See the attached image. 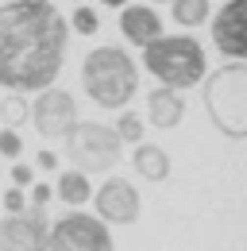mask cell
<instances>
[{
	"label": "cell",
	"instance_id": "cell-1",
	"mask_svg": "<svg viewBox=\"0 0 247 251\" xmlns=\"http://www.w3.org/2000/svg\"><path fill=\"white\" fill-rule=\"evenodd\" d=\"M70 47V24L50 0L0 4V85L39 93L54 85Z\"/></svg>",
	"mask_w": 247,
	"mask_h": 251
},
{
	"label": "cell",
	"instance_id": "cell-2",
	"mask_svg": "<svg viewBox=\"0 0 247 251\" xmlns=\"http://www.w3.org/2000/svg\"><path fill=\"white\" fill-rule=\"evenodd\" d=\"M81 89L100 108H124L139 93V66L124 47H97L81 58Z\"/></svg>",
	"mask_w": 247,
	"mask_h": 251
},
{
	"label": "cell",
	"instance_id": "cell-3",
	"mask_svg": "<svg viewBox=\"0 0 247 251\" xmlns=\"http://www.w3.org/2000/svg\"><path fill=\"white\" fill-rule=\"evenodd\" d=\"M143 66L166 89H189L205 77V50L193 35H158L143 47Z\"/></svg>",
	"mask_w": 247,
	"mask_h": 251
},
{
	"label": "cell",
	"instance_id": "cell-4",
	"mask_svg": "<svg viewBox=\"0 0 247 251\" xmlns=\"http://www.w3.org/2000/svg\"><path fill=\"white\" fill-rule=\"evenodd\" d=\"M205 108L213 116L216 131H224L228 139L247 135V66L244 62L220 66L205 81Z\"/></svg>",
	"mask_w": 247,
	"mask_h": 251
},
{
	"label": "cell",
	"instance_id": "cell-5",
	"mask_svg": "<svg viewBox=\"0 0 247 251\" xmlns=\"http://www.w3.org/2000/svg\"><path fill=\"white\" fill-rule=\"evenodd\" d=\"M62 139H66V158H70L74 170H81V174L112 170L124 155L120 135L108 124H97V120H77Z\"/></svg>",
	"mask_w": 247,
	"mask_h": 251
},
{
	"label": "cell",
	"instance_id": "cell-6",
	"mask_svg": "<svg viewBox=\"0 0 247 251\" xmlns=\"http://www.w3.org/2000/svg\"><path fill=\"white\" fill-rule=\"evenodd\" d=\"M47 251H116V244H112V232L104 220L74 209L50 224Z\"/></svg>",
	"mask_w": 247,
	"mask_h": 251
},
{
	"label": "cell",
	"instance_id": "cell-7",
	"mask_svg": "<svg viewBox=\"0 0 247 251\" xmlns=\"http://www.w3.org/2000/svg\"><path fill=\"white\" fill-rule=\"evenodd\" d=\"M27 116L35 120V131L43 139H62L70 127L77 124V100L66 93V89L47 85V89H39L35 104L27 108Z\"/></svg>",
	"mask_w": 247,
	"mask_h": 251
},
{
	"label": "cell",
	"instance_id": "cell-8",
	"mask_svg": "<svg viewBox=\"0 0 247 251\" xmlns=\"http://www.w3.org/2000/svg\"><path fill=\"white\" fill-rule=\"evenodd\" d=\"M47 213L24 205L20 213L0 217V251H47Z\"/></svg>",
	"mask_w": 247,
	"mask_h": 251
},
{
	"label": "cell",
	"instance_id": "cell-9",
	"mask_svg": "<svg viewBox=\"0 0 247 251\" xmlns=\"http://www.w3.org/2000/svg\"><path fill=\"white\" fill-rule=\"evenodd\" d=\"M97 205V220L104 224H135L139 220V193L127 178H108L93 197Z\"/></svg>",
	"mask_w": 247,
	"mask_h": 251
},
{
	"label": "cell",
	"instance_id": "cell-10",
	"mask_svg": "<svg viewBox=\"0 0 247 251\" xmlns=\"http://www.w3.org/2000/svg\"><path fill=\"white\" fill-rule=\"evenodd\" d=\"M244 4L247 0H228L213 20V43L232 58L240 62L247 54V24H244Z\"/></svg>",
	"mask_w": 247,
	"mask_h": 251
},
{
	"label": "cell",
	"instance_id": "cell-11",
	"mask_svg": "<svg viewBox=\"0 0 247 251\" xmlns=\"http://www.w3.org/2000/svg\"><path fill=\"white\" fill-rule=\"evenodd\" d=\"M120 31L131 47H147L151 39L162 35V20L154 8H143V4H124L120 8Z\"/></svg>",
	"mask_w": 247,
	"mask_h": 251
},
{
	"label": "cell",
	"instance_id": "cell-12",
	"mask_svg": "<svg viewBox=\"0 0 247 251\" xmlns=\"http://www.w3.org/2000/svg\"><path fill=\"white\" fill-rule=\"evenodd\" d=\"M147 116H151L154 127H162V131H170V127L182 124L185 116V97L178 89H166V85H158L147 93Z\"/></svg>",
	"mask_w": 247,
	"mask_h": 251
},
{
	"label": "cell",
	"instance_id": "cell-13",
	"mask_svg": "<svg viewBox=\"0 0 247 251\" xmlns=\"http://www.w3.org/2000/svg\"><path fill=\"white\" fill-rule=\"evenodd\" d=\"M135 170H139V178H147V182H166L170 178V155L162 151V147H154V143H135Z\"/></svg>",
	"mask_w": 247,
	"mask_h": 251
},
{
	"label": "cell",
	"instance_id": "cell-14",
	"mask_svg": "<svg viewBox=\"0 0 247 251\" xmlns=\"http://www.w3.org/2000/svg\"><path fill=\"white\" fill-rule=\"evenodd\" d=\"M54 197H58L62 205H70V209L85 205V201L93 197L89 174H81V170H62V174H58V182H54Z\"/></svg>",
	"mask_w": 247,
	"mask_h": 251
},
{
	"label": "cell",
	"instance_id": "cell-15",
	"mask_svg": "<svg viewBox=\"0 0 247 251\" xmlns=\"http://www.w3.org/2000/svg\"><path fill=\"white\" fill-rule=\"evenodd\" d=\"M170 16L178 27H201L209 20V0H170Z\"/></svg>",
	"mask_w": 247,
	"mask_h": 251
},
{
	"label": "cell",
	"instance_id": "cell-16",
	"mask_svg": "<svg viewBox=\"0 0 247 251\" xmlns=\"http://www.w3.org/2000/svg\"><path fill=\"white\" fill-rule=\"evenodd\" d=\"M143 127H147V124H143L139 112H127V108H124V116L116 120L112 131L120 135V143H143Z\"/></svg>",
	"mask_w": 247,
	"mask_h": 251
},
{
	"label": "cell",
	"instance_id": "cell-17",
	"mask_svg": "<svg viewBox=\"0 0 247 251\" xmlns=\"http://www.w3.org/2000/svg\"><path fill=\"white\" fill-rule=\"evenodd\" d=\"M70 27H74L77 35H97L100 31V16H97L93 8H85V4H77L74 16H70Z\"/></svg>",
	"mask_w": 247,
	"mask_h": 251
},
{
	"label": "cell",
	"instance_id": "cell-18",
	"mask_svg": "<svg viewBox=\"0 0 247 251\" xmlns=\"http://www.w3.org/2000/svg\"><path fill=\"white\" fill-rule=\"evenodd\" d=\"M4 116H8V124H24L27 120V104H24V93H8L4 100V108H0Z\"/></svg>",
	"mask_w": 247,
	"mask_h": 251
},
{
	"label": "cell",
	"instance_id": "cell-19",
	"mask_svg": "<svg viewBox=\"0 0 247 251\" xmlns=\"http://www.w3.org/2000/svg\"><path fill=\"white\" fill-rule=\"evenodd\" d=\"M20 151H24V139H20V131L4 127V131H0V155H4V158H16Z\"/></svg>",
	"mask_w": 247,
	"mask_h": 251
},
{
	"label": "cell",
	"instance_id": "cell-20",
	"mask_svg": "<svg viewBox=\"0 0 247 251\" xmlns=\"http://www.w3.org/2000/svg\"><path fill=\"white\" fill-rule=\"evenodd\" d=\"M12 182H16L20 189H24V186H35V170H31L27 162H16V166H12Z\"/></svg>",
	"mask_w": 247,
	"mask_h": 251
},
{
	"label": "cell",
	"instance_id": "cell-21",
	"mask_svg": "<svg viewBox=\"0 0 247 251\" xmlns=\"http://www.w3.org/2000/svg\"><path fill=\"white\" fill-rule=\"evenodd\" d=\"M24 205H27V197H24V189H20V186L4 193V209H8V213H20Z\"/></svg>",
	"mask_w": 247,
	"mask_h": 251
},
{
	"label": "cell",
	"instance_id": "cell-22",
	"mask_svg": "<svg viewBox=\"0 0 247 251\" xmlns=\"http://www.w3.org/2000/svg\"><path fill=\"white\" fill-rule=\"evenodd\" d=\"M50 197H54V189H50V186H31V205H35V209H47Z\"/></svg>",
	"mask_w": 247,
	"mask_h": 251
},
{
	"label": "cell",
	"instance_id": "cell-23",
	"mask_svg": "<svg viewBox=\"0 0 247 251\" xmlns=\"http://www.w3.org/2000/svg\"><path fill=\"white\" fill-rule=\"evenodd\" d=\"M35 166H39V170H58V155H54V151H39Z\"/></svg>",
	"mask_w": 247,
	"mask_h": 251
},
{
	"label": "cell",
	"instance_id": "cell-24",
	"mask_svg": "<svg viewBox=\"0 0 247 251\" xmlns=\"http://www.w3.org/2000/svg\"><path fill=\"white\" fill-rule=\"evenodd\" d=\"M100 4H108V8H116V12H120L124 4H127V0H100Z\"/></svg>",
	"mask_w": 247,
	"mask_h": 251
},
{
	"label": "cell",
	"instance_id": "cell-25",
	"mask_svg": "<svg viewBox=\"0 0 247 251\" xmlns=\"http://www.w3.org/2000/svg\"><path fill=\"white\" fill-rule=\"evenodd\" d=\"M154 4H170V0H154Z\"/></svg>",
	"mask_w": 247,
	"mask_h": 251
}]
</instances>
